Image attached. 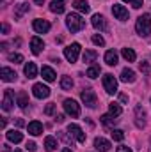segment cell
Returning <instances> with one entry per match:
<instances>
[{
    "label": "cell",
    "mask_w": 151,
    "mask_h": 152,
    "mask_svg": "<svg viewBox=\"0 0 151 152\" xmlns=\"http://www.w3.org/2000/svg\"><path fill=\"white\" fill-rule=\"evenodd\" d=\"M119 101L121 103H128V96L126 94H119Z\"/></svg>",
    "instance_id": "41"
},
{
    "label": "cell",
    "mask_w": 151,
    "mask_h": 152,
    "mask_svg": "<svg viewBox=\"0 0 151 152\" xmlns=\"http://www.w3.org/2000/svg\"><path fill=\"white\" fill-rule=\"evenodd\" d=\"M32 94H34V97H38V99H46V97L50 96V88H48L46 85H43V83H36V85L32 87Z\"/></svg>",
    "instance_id": "9"
},
{
    "label": "cell",
    "mask_w": 151,
    "mask_h": 152,
    "mask_svg": "<svg viewBox=\"0 0 151 152\" xmlns=\"http://www.w3.org/2000/svg\"><path fill=\"white\" fill-rule=\"evenodd\" d=\"M96 58H98V51H94V50H85V51H84V55H82V60H84V62H87V64L94 62Z\"/></svg>",
    "instance_id": "26"
},
{
    "label": "cell",
    "mask_w": 151,
    "mask_h": 152,
    "mask_svg": "<svg viewBox=\"0 0 151 152\" xmlns=\"http://www.w3.org/2000/svg\"><path fill=\"white\" fill-rule=\"evenodd\" d=\"M94 147H96V151H100V152H109L110 147H112V143L109 140H105L103 136H98V138H94Z\"/></svg>",
    "instance_id": "13"
},
{
    "label": "cell",
    "mask_w": 151,
    "mask_h": 152,
    "mask_svg": "<svg viewBox=\"0 0 151 152\" xmlns=\"http://www.w3.org/2000/svg\"><path fill=\"white\" fill-rule=\"evenodd\" d=\"M73 7H75L78 12H84V14H87L91 11V5L85 0H76V2H73Z\"/></svg>",
    "instance_id": "23"
},
{
    "label": "cell",
    "mask_w": 151,
    "mask_h": 152,
    "mask_svg": "<svg viewBox=\"0 0 151 152\" xmlns=\"http://www.w3.org/2000/svg\"><path fill=\"white\" fill-rule=\"evenodd\" d=\"M55 118H57V122H64V115H57Z\"/></svg>",
    "instance_id": "47"
},
{
    "label": "cell",
    "mask_w": 151,
    "mask_h": 152,
    "mask_svg": "<svg viewBox=\"0 0 151 152\" xmlns=\"http://www.w3.org/2000/svg\"><path fill=\"white\" fill-rule=\"evenodd\" d=\"M23 73H25V76H27V78H36V76H38V67H36V64H34V62L25 64Z\"/></svg>",
    "instance_id": "24"
},
{
    "label": "cell",
    "mask_w": 151,
    "mask_h": 152,
    "mask_svg": "<svg viewBox=\"0 0 151 152\" xmlns=\"http://www.w3.org/2000/svg\"><path fill=\"white\" fill-rule=\"evenodd\" d=\"M62 152H73L71 149H62Z\"/></svg>",
    "instance_id": "50"
},
{
    "label": "cell",
    "mask_w": 151,
    "mask_h": 152,
    "mask_svg": "<svg viewBox=\"0 0 151 152\" xmlns=\"http://www.w3.org/2000/svg\"><path fill=\"white\" fill-rule=\"evenodd\" d=\"M32 27H34V30L38 32V34H46L48 30H50V21H46V20H41V18H38V20H34V23H32Z\"/></svg>",
    "instance_id": "11"
},
{
    "label": "cell",
    "mask_w": 151,
    "mask_h": 152,
    "mask_svg": "<svg viewBox=\"0 0 151 152\" xmlns=\"http://www.w3.org/2000/svg\"><path fill=\"white\" fill-rule=\"evenodd\" d=\"M105 62H107V66H115L117 64V51L115 50H109L105 53Z\"/></svg>",
    "instance_id": "27"
},
{
    "label": "cell",
    "mask_w": 151,
    "mask_h": 152,
    "mask_svg": "<svg viewBox=\"0 0 151 152\" xmlns=\"http://www.w3.org/2000/svg\"><path fill=\"white\" fill-rule=\"evenodd\" d=\"M109 113L114 115V117H119V115L123 113V108H121L117 103H110V104H109Z\"/></svg>",
    "instance_id": "32"
},
{
    "label": "cell",
    "mask_w": 151,
    "mask_h": 152,
    "mask_svg": "<svg viewBox=\"0 0 151 152\" xmlns=\"http://www.w3.org/2000/svg\"><path fill=\"white\" fill-rule=\"evenodd\" d=\"M141 71H142L144 75H150V73H151L150 64H148V62H141Z\"/></svg>",
    "instance_id": "38"
},
{
    "label": "cell",
    "mask_w": 151,
    "mask_h": 152,
    "mask_svg": "<svg viewBox=\"0 0 151 152\" xmlns=\"http://www.w3.org/2000/svg\"><path fill=\"white\" fill-rule=\"evenodd\" d=\"M16 76L18 75H16L11 67H2V69H0V78H2L4 81H7V83H9V81H16Z\"/></svg>",
    "instance_id": "15"
},
{
    "label": "cell",
    "mask_w": 151,
    "mask_h": 152,
    "mask_svg": "<svg viewBox=\"0 0 151 152\" xmlns=\"http://www.w3.org/2000/svg\"><path fill=\"white\" fill-rule=\"evenodd\" d=\"M2 147H4L2 152H11V149H9V145H7V143H5V145H2Z\"/></svg>",
    "instance_id": "46"
},
{
    "label": "cell",
    "mask_w": 151,
    "mask_h": 152,
    "mask_svg": "<svg viewBox=\"0 0 151 152\" xmlns=\"http://www.w3.org/2000/svg\"><path fill=\"white\" fill-rule=\"evenodd\" d=\"M78 55H80V44H78V42H71L70 46L64 48V57H66L68 62H71V64L76 62Z\"/></svg>",
    "instance_id": "4"
},
{
    "label": "cell",
    "mask_w": 151,
    "mask_h": 152,
    "mask_svg": "<svg viewBox=\"0 0 151 152\" xmlns=\"http://www.w3.org/2000/svg\"><path fill=\"white\" fill-rule=\"evenodd\" d=\"M135 80H137L135 71H132V69H128V67H124V69L121 71V81H124V83H133Z\"/></svg>",
    "instance_id": "18"
},
{
    "label": "cell",
    "mask_w": 151,
    "mask_h": 152,
    "mask_svg": "<svg viewBox=\"0 0 151 152\" xmlns=\"http://www.w3.org/2000/svg\"><path fill=\"white\" fill-rule=\"evenodd\" d=\"M14 152H23V151H20V149H14Z\"/></svg>",
    "instance_id": "51"
},
{
    "label": "cell",
    "mask_w": 151,
    "mask_h": 152,
    "mask_svg": "<svg viewBox=\"0 0 151 152\" xmlns=\"http://www.w3.org/2000/svg\"><path fill=\"white\" fill-rule=\"evenodd\" d=\"M2 32H4V34H7V32H9V25H7V23H4V25H2Z\"/></svg>",
    "instance_id": "44"
},
{
    "label": "cell",
    "mask_w": 151,
    "mask_h": 152,
    "mask_svg": "<svg viewBox=\"0 0 151 152\" xmlns=\"http://www.w3.org/2000/svg\"><path fill=\"white\" fill-rule=\"evenodd\" d=\"M135 126L139 129H142L146 126V112L142 106H135Z\"/></svg>",
    "instance_id": "12"
},
{
    "label": "cell",
    "mask_w": 151,
    "mask_h": 152,
    "mask_svg": "<svg viewBox=\"0 0 151 152\" xmlns=\"http://www.w3.org/2000/svg\"><path fill=\"white\" fill-rule=\"evenodd\" d=\"M117 152H132V149H128V147L121 145V147H117Z\"/></svg>",
    "instance_id": "43"
},
{
    "label": "cell",
    "mask_w": 151,
    "mask_h": 152,
    "mask_svg": "<svg viewBox=\"0 0 151 152\" xmlns=\"http://www.w3.org/2000/svg\"><path fill=\"white\" fill-rule=\"evenodd\" d=\"M14 0H2V5H9V4H13Z\"/></svg>",
    "instance_id": "48"
},
{
    "label": "cell",
    "mask_w": 151,
    "mask_h": 152,
    "mask_svg": "<svg viewBox=\"0 0 151 152\" xmlns=\"http://www.w3.org/2000/svg\"><path fill=\"white\" fill-rule=\"evenodd\" d=\"M100 122H101L103 126H114V124L117 122V118H115L114 115H110V113H105V115H101Z\"/></svg>",
    "instance_id": "31"
},
{
    "label": "cell",
    "mask_w": 151,
    "mask_h": 152,
    "mask_svg": "<svg viewBox=\"0 0 151 152\" xmlns=\"http://www.w3.org/2000/svg\"><path fill=\"white\" fill-rule=\"evenodd\" d=\"M93 42L96 46H105V39H103V36H100V34H94L93 36Z\"/></svg>",
    "instance_id": "36"
},
{
    "label": "cell",
    "mask_w": 151,
    "mask_h": 152,
    "mask_svg": "<svg viewBox=\"0 0 151 152\" xmlns=\"http://www.w3.org/2000/svg\"><path fill=\"white\" fill-rule=\"evenodd\" d=\"M29 133L32 134V136H39V134H43V124L39 122V120H32V122H29Z\"/></svg>",
    "instance_id": "17"
},
{
    "label": "cell",
    "mask_w": 151,
    "mask_h": 152,
    "mask_svg": "<svg viewBox=\"0 0 151 152\" xmlns=\"http://www.w3.org/2000/svg\"><path fill=\"white\" fill-rule=\"evenodd\" d=\"M5 138H7L11 143H20V142L23 140V134H21L20 131H14V129H13V131H7V133H5Z\"/></svg>",
    "instance_id": "20"
},
{
    "label": "cell",
    "mask_w": 151,
    "mask_h": 152,
    "mask_svg": "<svg viewBox=\"0 0 151 152\" xmlns=\"http://www.w3.org/2000/svg\"><path fill=\"white\" fill-rule=\"evenodd\" d=\"M14 124H16L18 127H23V126H25V122H23V118H16V120H14Z\"/></svg>",
    "instance_id": "42"
},
{
    "label": "cell",
    "mask_w": 151,
    "mask_h": 152,
    "mask_svg": "<svg viewBox=\"0 0 151 152\" xmlns=\"http://www.w3.org/2000/svg\"><path fill=\"white\" fill-rule=\"evenodd\" d=\"M112 140L114 142H123L124 140V131H121V129H112Z\"/></svg>",
    "instance_id": "34"
},
{
    "label": "cell",
    "mask_w": 151,
    "mask_h": 152,
    "mask_svg": "<svg viewBox=\"0 0 151 152\" xmlns=\"http://www.w3.org/2000/svg\"><path fill=\"white\" fill-rule=\"evenodd\" d=\"M112 12H114V16H115L119 21H126V20H128V9H126L124 5L114 4L112 5Z\"/></svg>",
    "instance_id": "10"
},
{
    "label": "cell",
    "mask_w": 151,
    "mask_h": 152,
    "mask_svg": "<svg viewBox=\"0 0 151 152\" xmlns=\"http://www.w3.org/2000/svg\"><path fill=\"white\" fill-rule=\"evenodd\" d=\"M9 62H14V64H21L23 62V57L20 53H11L9 55Z\"/></svg>",
    "instance_id": "35"
},
{
    "label": "cell",
    "mask_w": 151,
    "mask_h": 152,
    "mask_svg": "<svg viewBox=\"0 0 151 152\" xmlns=\"http://www.w3.org/2000/svg\"><path fill=\"white\" fill-rule=\"evenodd\" d=\"M61 88H62V90H71V88H73V80H71V76H62V78H61Z\"/></svg>",
    "instance_id": "30"
},
{
    "label": "cell",
    "mask_w": 151,
    "mask_h": 152,
    "mask_svg": "<svg viewBox=\"0 0 151 152\" xmlns=\"http://www.w3.org/2000/svg\"><path fill=\"white\" fill-rule=\"evenodd\" d=\"M135 30H137V34H139L141 37H148L151 34V16L148 12H144L142 16L137 18V21H135Z\"/></svg>",
    "instance_id": "1"
},
{
    "label": "cell",
    "mask_w": 151,
    "mask_h": 152,
    "mask_svg": "<svg viewBox=\"0 0 151 152\" xmlns=\"http://www.w3.org/2000/svg\"><path fill=\"white\" fill-rule=\"evenodd\" d=\"M29 9H30L29 2H23V4L16 5V9H14V18H16V20H20V18H21L25 12H29Z\"/></svg>",
    "instance_id": "22"
},
{
    "label": "cell",
    "mask_w": 151,
    "mask_h": 152,
    "mask_svg": "<svg viewBox=\"0 0 151 152\" xmlns=\"http://www.w3.org/2000/svg\"><path fill=\"white\" fill-rule=\"evenodd\" d=\"M68 133L71 138H75L78 143H85V133L82 131V127L78 124H70L68 126Z\"/></svg>",
    "instance_id": "6"
},
{
    "label": "cell",
    "mask_w": 151,
    "mask_h": 152,
    "mask_svg": "<svg viewBox=\"0 0 151 152\" xmlns=\"http://www.w3.org/2000/svg\"><path fill=\"white\" fill-rule=\"evenodd\" d=\"M44 149L48 152L55 151V149H57V140H55L53 136H46V138H44Z\"/></svg>",
    "instance_id": "29"
},
{
    "label": "cell",
    "mask_w": 151,
    "mask_h": 152,
    "mask_svg": "<svg viewBox=\"0 0 151 152\" xmlns=\"http://www.w3.org/2000/svg\"><path fill=\"white\" fill-rule=\"evenodd\" d=\"M123 2H130L133 9H141L142 7V0H123Z\"/></svg>",
    "instance_id": "37"
},
{
    "label": "cell",
    "mask_w": 151,
    "mask_h": 152,
    "mask_svg": "<svg viewBox=\"0 0 151 152\" xmlns=\"http://www.w3.org/2000/svg\"><path fill=\"white\" fill-rule=\"evenodd\" d=\"M91 23H93V27H94L96 30H100V32L107 30V23H105V18H103L101 14H94V16L91 18Z\"/></svg>",
    "instance_id": "14"
},
{
    "label": "cell",
    "mask_w": 151,
    "mask_h": 152,
    "mask_svg": "<svg viewBox=\"0 0 151 152\" xmlns=\"http://www.w3.org/2000/svg\"><path fill=\"white\" fill-rule=\"evenodd\" d=\"M16 99H18V106L21 108V110H25L27 108V104H29V96H27V92H18V96H16Z\"/></svg>",
    "instance_id": "28"
},
{
    "label": "cell",
    "mask_w": 151,
    "mask_h": 152,
    "mask_svg": "<svg viewBox=\"0 0 151 152\" xmlns=\"http://www.w3.org/2000/svg\"><path fill=\"white\" fill-rule=\"evenodd\" d=\"M5 124H7V118H5V117H2V122H0V127H2V129H5Z\"/></svg>",
    "instance_id": "45"
},
{
    "label": "cell",
    "mask_w": 151,
    "mask_h": 152,
    "mask_svg": "<svg viewBox=\"0 0 151 152\" xmlns=\"http://www.w3.org/2000/svg\"><path fill=\"white\" fill-rule=\"evenodd\" d=\"M41 75H43V80H46V81H55V71L52 69V67H48V66H43L41 67Z\"/></svg>",
    "instance_id": "21"
},
{
    "label": "cell",
    "mask_w": 151,
    "mask_h": 152,
    "mask_svg": "<svg viewBox=\"0 0 151 152\" xmlns=\"http://www.w3.org/2000/svg\"><path fill=\"white\" fill-rule=\"evenodd\" d=\"M64 9H66L64 0H52V2H50V11H52V12H55V14H62Z\"/></svg>",
    "instance_id": "19"
},
{
    "label": "cell",
    "mask_w": 151,
    "mask_h": 152,
    "mask_svg": "<svg viewBox=\"0 0 151 152\" xmlns=\"http://www.w3.org/2000/svg\"><path fill=\"white\" fill-rule=\"evenodd\" d=\"M103 88L107 94H115L117 92V80L114 78V75H105L103 76Z\"/></svg>",
    "instance_id": "7"
},
{
    "label": "cell",
    "mask_w": 151,
    "mask_h": 152,
    "mask_svg": "<svg viewBox=\"0 0 151 152\" xmlns=\"http://www.w3.org/2000/svg\"><path fill=\"white\" fill-rule=\"evenodd\" d=\"M34 2H36L38 5H43V2H44V0H34Z\"/></svg>",
    "instance_id": "49"
},
{
    "label": "cell",
    "mask_w": 151,
    "mask_h": 152,
    "mask_svg": "<svg viewBox=\"0 0 151 152\" xmlns=\"http://www.w3.org/2000/svg\"><path fill=\"white\" fill-rule=\"evenodd\" d=\"M80 97H82V103L87 108H96L98 106V97H96V92L93 88H84L82 94H80Z\"/></svg>",
    "instance_id": "3"
},
{
    "label": "cell",
    "mask_w": 151,
    "mask_h": 152,
    "mask_svg": "<svg viewBox=\"0 0 151 152\" xmlns=\"http://www.w3.org/2000/svg\"><path fill=\"white\" fill-rule=\"evenodd\" d=\"M66 27L75 34V32H80L84 27H85V20H82V16L80 14H76V12H71V14H68L66 16Z\"/></svg>",
    "instance_id": "2"
},
{
    "label": "cell",
    "mask_w": 151,
    "mask_h": 152,
    "mask_svg": "<svg viewBox=\"0 0 151 152\" xmlns=\"http://www.w3.org/2000/svg\"><path fill=\"white\" fill-rule=\"evenodd\" d=\"M62 106H64V112L70 115L71 118H78L80 117V106H78V103L75 99H66Z\"/></svg>",
    "instance_id": "5"
},
{
    "label": "cell",
    "mask_w": 151,
    "mask_h": 152,
    "mask_svg": "<svg viewBox=\"0 0 151 152\" xmlns=\"http://www.w3.org/2000/svg\"><path fill=\"white\" fill-rule=\"evenodd\" d=\"M13 104H14V94H13L11 88H5L4 99H2V110L4 112H11L13 110Z\"/></svg>",
    "instance_id": "8"
},
{
    "label": "cell",
    "mask_w": 151,
    "mask_h": 152,
    "mask_svg": "<svg viewBox=\"0 0 151 152\" xmlns=\"http://www.w3.org/2000/svg\"><path fill=\"white\" fill-rule=\"evenodd\" d=\"M44 113H46V115H53V113H55V104H53V103H50V104L44 108Z\"/></svg>",
    "instance_id": "39"
},
{
    "label": "cell",
    "mask_w": 151,
    "mask_h": 152,
    "mask_svg": "<svg viewBox=\"0 0 151 152\" xmlns=\"http://www.w3.org/2000/svg\"><path fill=\"white\" fill-rule=\"evenodd\" d=\"M121 55H123V58L126 62H135V58H137V55H135V51L132 48H123L121 50Z\"/></svg>",
    "instance_id": "25"
},
{
    "label": "cell",
    "mask_w": 151,
    "mask_h": 152,
    "mask_svg": "<svg viewBox=\"0 0 151 152\" xmlns=\"http://www.w3.org/2000/svg\"><path fill=\"white\" fill-rule=\"evenodd\" d=\"M100 73H101L100 66H91V67L87 69V76H89V78H93V80H94V78H98Z\"/></svg>",
    "instance_id": "33"
},
{
    "label": "cell",
    "mask_w": 151,
    "mask_h": 152,
    "mask_svg": "<svg viewBox=\"0 0 151 152\" xmlns=\"http://www.w3.org/2000/svg\"><path fill=\"white\" fill-rule=\"evenodd\" d=\"M43 48H44V42H43L41 37H32L30 39V50H32L34 55H39V53L43 51Z\"/></svg>",
    "instance_id": "16"
},
{
    "label": "cell",
    "mask_w": 151,
    "mask_h": 152,
    "mask_svg": "<svg viewBox=\"0 0 151 152\" xmlns=\"http://www.w3.org/2000/svg\"><path fill=\"white\" fill-rule=\"evenodd\" d=\"M36 149H38V145L34 142H27V151L29 152H36Z\"/></svg>",
    "instance_id": "40"
}]
</instances>
